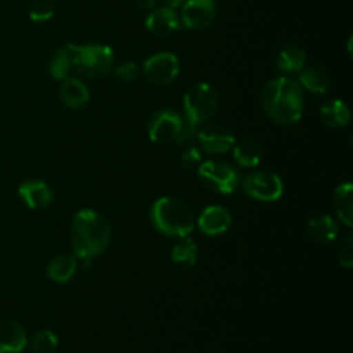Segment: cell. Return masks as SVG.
Listing matches in <instances>:
<instances>
[{"mask_svg": "<svg viewBox=\"0 0 353 353\" xmlns=\"http://www.w3.org/2000/svg\"><path fill=\"white\" fill-rule=\"evenodd\" d=\"M195 141L202 152L210 155H223L233 148L234 145V134L230 128L223 126V124H203L196 131Z\"/></svg>", "mask_w": 353, "mask_h": 353, "instance_id": "10", "label": "cell"}, {"mask_svg": "<svg viewBox=\"0 0 353 353\" xmlns=\"http://www.w3.org/2000/svg\"><path fill=\"white\" fill-rule=\"evenodd\" d=\"M217 16L216 0H185L181 6L183 26L188 30H205Z\"/></svg>", "mask_w": 353, "mask_h": 353, "instance_id": "11", "label": "cell"}, {"mask_svg": "<svg viewBox=\"0 0 353 353\" xmlns=\"http://www.w3.org/2000/svg\"><path fill=\"white\" fill-rule=\"evenodd\" d=\"M202 164V152L195 145H188L181 154V165L185 169H196Z\"/></svg>", "mask_w": 353, "mask_h": 353, "instance_id": "30", "label": "cell"}, {"mask_svg": "<svg viewBox=\"0 0 353 353\" xmlns=\"http://www.w3.org/2000/svg\"><path fill=\"white\" fill-rule=\"evenodd\" d=\"M21 200L26 203V207L33 210L47 209L54 200V193H52L50 186L40 179H28L17 190Z\"/></svg>", "mask_w": 353, "mask_h": 353, "instance_id": "14", "label": "cell"}, {"mask_svg": "<svg viewBox=\"0 0 353 353\" xmlns=\"http://www.w3.org/2000/svg\"><path fill=\"white\" fill-rule=\"evenodd\" d=\"M261 102L269 119L283 126L299 123L305 107L303 88L290 76H278L265 83Z\"/></svg>", "mask_w": 353, "mask_h": 353, "instance_id": "1", "label": "cell"}, {"mask_svg": "<svg viewBox=\"0 0 353 353\" xmlns=\"http://www.w3.org/2000/svg\"><path fill=\"white\" fill-rule=\"evenodd\" d=\"M183 128V117L171 109H161L150 117L147 126L148 138L154 143L165 145L178 140Z\"/></svg>", "mask_w": 353, "mask_h": 353, "instance_id": "8", "label": "cell"}, {"mask_svg": "<svg viewBox=\"0 0 353 353\" xmlns=\"http://www.w3.org/2000/svg\"><path fill=\"white\" fill-rule=\"evenodd\" d=\"M164 2V7H169V9H178V7L183 6V2L185 0H162Z\"/></svg>", "mask_w": 353, "mask_h": 353, "instance_id": "32", "label": "cell"}, {"mask_svg": "<svg viewBox=\"0 0 353 353\" xmlns=\"http://www.w3.org/2000/svg\"><path fill=\"white\" fill-rule=\"evenodd\" d=\"M199 259V245L192 238H181L178 245L171 250V261L179 268H193Z\"/></svg>", "mask_w": 353, "mask_h": 353, "instance_id": "24", "label": "cell"}, {"mask_svg": "<svg viewBox=\"0 0 353 353\" xmlns=\"http://www.w3.org/2000/svg\"><path fill=\"white\" fill-rule=\"evenodd\" d=\"M233 157L241 168H257L264 159V147L257 138H243L240 141H234Z\"/></svg>", "mask_w": 353, "mask_h": 353, "instance_id": "17", "label": "cell"}, {"mask_svg": "<svg viewBox=\"0 0 353 353\" xmlns=\"http://www.w3.org/2000/svg\"><path fill=\"white\" fill-rule=\"evenodd\" d=\"M71 71H72L71 50H69V45H64V47L59 48V50L52 55L50 62H48V72H50L54 79L62 81V79L68 78Z\"/></svg>", "mask_w": 353, "mask_h": 353, "instance_id": "25", "label": "cell"}, {"mask_svg": "<svg viewBox=\"0 0 353 353\" xmlns=\"http://www.w3.org/2000/svg\"><path fill=\"white\" fill-rule=\"evenodd\" d=\"M217 107H219V95L214 86H210L209 83L193 85L183 97L185 117H183V128L178 137V143H193L199 128L209 123L216 116Z\"/></svg>", "mask_w": 353, "mask_h": 353, "instance_id": "3", "label": "cell"}, {"mask_svg": "<svg viewBox=\"0 0 353 353\" xmlns=\"http://www.w3.org/2000/svg\"><path fill=\"white\" fill-rule=\"evenodd\" d=\"M71 50L72 71L86 78H103L109 74L116 65V55L114 50L107 45L92 43V45H74L68 43Z\"/></svg>", "mask_w": 353, "mask_h": 353, "instance_id": "5", "label": "cell"}, {"mask_svg": "<svg viewBox=\"0 0 353 353\" xmlns=\"http://www.w3.org/2000/svg\"><path fill=\"white\" fill-rule=\"evenodd\" d=\"M299 85L302 88H305L307 92H312L316 95H324V93L330 92L331 88V76L321 65H314V68L305 69V71H300Z\"/></svg>", "mask_w": 353, "mask_h": 353, "instance_id": "19", "label": "cell"}, {"mask_svg": "<svg viewBox=\"0 0 353 353\" xmlns=\"http://www.w3.org/2000/svg\"><path fill=\"white\" fill-rule=\"evenodd\" d=\"M112 240L110 224L92 209L79 210L71 224V243L76 259L92 261L109 248Z\"/></svg>", "mask_w": 353, "mask_h": 353, "instance_id": "2", "label": "cell"}, {"mask_svg": "<svg viewBox=\"0 0 353 353\" xmlns=\"http://www.w3.org/2000/svg\"><path fill=\"white\" fill-rule=\"evenodd\" d=\"M78 271L76 255H59L48 264L47 276L55 283H68L74 278Z\"/></svg>", "mask_w": 353, "mask_h": 353, "instance_id": "22", "label": "cell"}, {"mask_svg": "<svg viewBox=\"0 0 353 353\" xmlns=\"http://www.w3.org/2000/svg\"><path fill=\"white\" fill-rule=\"evenodd\" d=\"M240 185L243 186V192L250 199L259 200V202H276L285 193L283 179L276 172L269 171L250 172L245 176Z\"/></svg>", "mask_w": 353, "mask_h": 353, "instance_id": "7", "label": "cell"}, {"mask_svg": "<svg viewBox=\"0 0 353 353\" xmlns=\"http://www.w3.org/2000/svg\"><path fill=\"white\" fill-rule=\"evenodd\" d=\"M52 2H57V0H52Z\"/></svg>", "mask_w": 353, "mask_h": 353, "instance_id": "33", "label": "cell"}, {"mask_svg": "<svg viewBox=\"0 0 353 353\" xmlns=\"http://www.w3.org/2000/svg\"><path fill=\"white\" fill-rule=\"evenodd\" d=\"M307 62V54L302 47L295 43L283 45L281 50L278 52L276 57V68L283 76L295 74V72L303 71Z\"/></svg>", "mask_w": 353, "mask_h": 353, "instance_id": "16", "label": "cell"}, {"mask_svg": "<svg viewBox=\"0 0 353 353\" xmlns=\"http://www.w3.org/2000/svg\"><path fill=\"white\" fill-rule=\"evenodd\" d=\"M30 348L33 353H54L59 347V340L52 331H38L30 341Z\"/></svg>", "mask_w": 353, "mask_h": 353, "instance_id": "26", "label": "cell"}, {"mask_svg": "<svg viewBox=\"0 0 353 353\" xmlns=\"http://www.w3.org/2000/svg\"><path fill=\"white\" fill-rule=\"evenodd\" d=\"M114 78L121 83H133L137 81L138 76H140V68L137 65V62H121L119 65H114Z\"/></svg>", "mask_w": 353, "mask_h": 353, "instance_id": "28", "label": "cell"}, {"mask_svg": "<svg viewBox=\"0 0 353 353\" xmlns=\"http://www.w3.org/2000/svg\"><path fill=\"white\" fill-rule=\"evenodd\" d=\"M143 74L152 85H171L179 76V59L171 52H159L143 62Z\"/></svg>", "mask_w": 353, "mask_h": 353, "instance_id": "9", "label": "cell"}, {"mask_svg": "<svg viewBox=\"0 0 353 353\" xmlns=\"http://www.w3.org/2000/svg\"><path fill=\"white\" fill-rule=\"evenodd\" d=\"M145 28L152 34H157V37H169V34L178 33L183 24L174 9L159 7V9H154L148 14V17L145 19Z\"/></svg>", "mask_w": 353, "mask_h": 353, "instance_id": "13", "label": "cell"}, {"mask_svg": "<svg viewBox=\"0 0 353 353\" xmlns=\"http://www.w3.org/2000/svg\"><path fill=\"white\" fill-rule=\"evenodd\" d=\"M233 224V216L223 205H209L202 210L196 219V226L207 236H221Z\"/></svg>", "mask_w": 353, "mask_h": 353, "instance_id": "12", "label": "cell"}, {"mask_svg": "<svg viewBox=\"0 0 353 353\" xmlns=\"http://www.w3.org/2000/svg\"><path fill=\"white\" fill-rule=\"evenodd\" d=\"M134 6L138 7V9H143V10H150L154 9L155 3H157V0H133Z\"/></svg>", "mask_w": 353, "mask_h": 353, "instance_id": "31", "label": "cell"}, {"mask_svg": "<svg viewBox=\"0 0 353 353\" xmlns=\"http://www.w3.org/2000/svg\"><path fill=\"white\" fill-rule=\"evenodd\" d=\"M54 17L52 0H34L30 7V19L34 23H47Z\"/></svg>", "mask_w": 353, "mask_h": 353, "instance_id": "27", "label": "cell"}, {"mask_svg": "<svg viewBox=\"0 0 353 353\" xmlns=\"http://www.w3.org/2000/svg\"><path fill=\"white\" fill-rule=\"evenodd\" d=\"M309 236L319 245H330L338 238V223L331 216H317L309 223Z\"/></svg>", "mask_w": 353, "mask_h": 353, "instance_id": "21", "label": "cell"}, {"mask_svg": "<svg viewBox=\"0 0 353 353\" xmlns=\"http://www.w3.org/2000/svg\"><path fill=\"white\" fill-rule=\"evenodd\" d=\"M321 119L326 126L340 130V128L348 126V123H350V109H348L343 100H327L321 107Z\"/></svg>", "mask_w": 353, "mask_h": 353, "instance_id": "20", "label": "cell"}, {"mask_svg": "<svg viewBox=\"0 0 353 353\" xmlns=\"http://www.w3.org/2000/svg\"><path fill=\"white\" fill-rule=\"evenodd\" d=\"M61 100L68 109L72 110H79L90 102V92L86 88L85 83L78 78H65L62 79L61 90Z\"/></svg>", "mask_w": 353, "mask_h": 353, "instance_id": "18", "label": "cell"}, {"mask_svg": "<svg viewBox=\"0 0 353 353\" xmlns=\"http://www.w3.org/2000/svg\"><path fill=\"white\" fill-rule=\"evenodd\" d=\"M152 226L169 238H186L195 230L196 219L188 203L176 196H162L150 209Z\"/></svg>", "mask_w": 353, "mask_h": 353, "instance_id": "4", "label": "cell"}, {"mask_svg": "<svg viewBox=\"0 0 353 353\" xmlns=\"http://www.w3.org/2000/svg\"><path fill=\"white\" fill-rule=\"evenodd\" d=\"M338 262H340L341 268L350 269L353 265V236L352 233H348L343 240L340 241V247H338Z\"/></svg>", "mask_w": 353, "mask_h": 353, "instance_id": "29", "label": "cell"}, {"mask_svg": "<svg viewBox=\"0 0 353 353\" xmlns=\"http://www.w3.org/2000/svg\"><path fill=\"white\" fill-rule=\"evenodd\" d=\"M26 345V330L17 321H0V353H21Z\"/></svg>", "mask_w": 353, "mask_h": 353, "instance_id": "15", "label": "cell"}, {"mask_svg": "<svg viewBox=\"0 0 353 353\" xmlns=\"http://www.w3.org/2000/svg\"><path fill=\"white\" fill-rule=\"evenodd\" d=\"M334 210L336 216L340 217L341 223L347 228H352L353 224V185L350 181L343 183L334 192Z\"/></svg>", "mask_w": 353, "mask_h": 353, "instance_id": "23", "label": "cell"}, {"mask_svg": "<svg viewBox=\"0 0 353 353\" xmlns=\"http://www.w3.org/2000/svg\"><path fill=\"white\" fill-rule=\"evenodd\" d=\"M196 171L200 181L219 195H233L241 183L236 169L224 161H205L196 168Z\"/></svg>", "mask_w": 353, "mask_h": 353, "instance_id": "6", "label": "cell"}]
</instances>
